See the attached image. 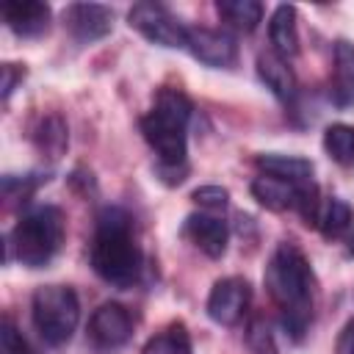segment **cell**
<instances>
[{"label":"cell","instance_id":"cell-1","mask_svg":"<svg viewBox=\"0 0 354 354\" xmlns=\"http://www.w3.org/2000/svg\"><path fill=\"white\" fill-rule=\"evenodd\" d=\"M266 288L282 310V326L293 340H301L313 321V268L304 252L282 241L266 266Z\"/></svg>","mask_w":354,"mask_h":354},{"label":"cell","instance_id":"cell-2","mask_svg":"<svg viewBox=\"0 0 354 354\" xmlns=\"http://www.w3.org/2000/svg\"><path fill=\"white\" fill-rule=\"evenodd\" d=\"M91 268L116 288H130L141 274V249L133 235V216L124 207H102L91 241Z\"/></svg>","mask_w":354,"mask_h":354},{"label":"cell","instance_id":"cell-3","mask_svg":"<svg viewBox=\"0 0 354 354\" xmlns=\"http://www.w3.org/2000/svg\"><path fill=\"white\" fill-rule=\"evenodd\" d=\"M191 100L180 88H160L147 116H141V133L152 152L158 155V166L180 169L188 155V122H191Z\"/></svg>","mask_w":354,"mask_h":354},{"label":"cell","instance_id":"cell-4","mask_svg":"<svg viewBox=\"0 0 354 354\" xmlns=\"http://www.w3.org/2000/svg\"><path fill=\"white\" fill-rule=\"evenodd\" d=\"M64 235H66L64 210L55 205H39L19 216V221L11 230L8 246L14 249V257L22 266L41 268L58 254Z\"/></svg>","mask_w":354,"mask_h":354},{"label":"cell","instance_id":"cell-5","mask_svg":"<svg viewBox=\"0 0 354 354\" xmlns=\"http://www.w3.org/2000/svg\"><path fill=\"white\" fill-rule=\"evenodd\" d=\"M30 315L47 346H64L77 329L80 301L69 285H41L30 299Z\"/></svg>","mask_w":354,"mask_h":354},{"label":"cell","instance_id":"cell-6","mask_svg":"<svg viewBox=\"0 0 354 354\" xmlns=\"http://www.w3.org/2000/svg\"><path fill=\"white\" fill-rule=\"evenodd\" d=\"M130 28H136L147 41L160 47H185V25L160 3H136L127 11Z\"/></svg>","mask_w":354,"mask_h":354},{"label":"cell","instance_id":"cell-7","mask_svg":"<svg viewBox=\"0 0 354 354\" xmlns=\"http://www.w3.org/2000/svg\"><path fill=\"white\" fill-rule=\"evenodd\" d=\"M252 301V288L243 277H224L210 288L207 296V318L218 326H232L243 318L246 307Z\"/></svg>","mask_w":354,"mask_h":354},{"label":"cell","instance_id":"cell-8","mask_svg":"<svg viewBox=\"0 0 354 354\" xmlns=\"http://www.w3.org/2000/svg\"><path fill=\"white\" fill-rule=\"evenodd\" d=\"M185 50L205 66L227 69L238 61V44L227 30L216 28H188L185 30Z\"/></svg>","mask_w":354,"mask_h":354},{"label":"cell","instance_id":"cell-9","mask_svg":"<svg viewBox=\"0 0 354 354\" xmlns=\"http://www.w3.org/2000/svg\"><path fill=\"white\" fill-rule=\"evenodd\" d=\"M130 335H133V318L122 304L105 301L91 313L88 337L94 340L97 348H105V351L119 348L130 340Z\"/></svg>","mask_w":354,"mask_h":354},{"label":"cell","instance_id":"cell-10","mask_svg":"<svg viewBox=\"0 0 354 354\" xmlns=\"http://www.w3.org/2000/svg\"><path fill=\"white\" fill-rule=\"evenodd\" d=\"M64 22L75 41L91 44L113 30V11L100 3H72L64 11Z\"/></svg>","mask_w":354,"mask_h":354},{"label":"cell","instance_id":"cell-11","mask_svg":"<svg viewBox=\"0 0 354 354\" xmlns=\"http://www.w3.org/2000/svg\"><path fill=\"white\" fill-rule=\"evenodd\" d=\"M183 235L196 246L202 249L207 257H221L224 249H227V238H230V230H227V221L218 218V216H210V213H191L183 224Z\"/></svg>","mask_w":354,"mask_h":354},{"label":"cell","instance_id":"cell-12","mask_svg":"<svg viewBox=\"0 0 354 354\" xmlns=\"http://www.w3.org/2000/svg\"><path fill=\"white\" fill-rule=\"evenodd\" d=\"M310 185L313 183H304V185H296V183H288V180H279V177H268V174H260V177H254L252 180V196L263 205V207H268V210H290V207H296L299 210V205H301V199H304V194L310 191Z\"/></svg>","mask_w":354,"mask_h":354},{"label":"cell","instance_id":"cell-13","mask_svg":"<svg viewBox=\"0 0 354 354\" xmlns=\"http://www.w3.org/2000/svg\"><path fill=\"white\" fill-rule=\"evenodd\" d=\"M50 6L47 3H39V0H14V3H6L3 6V19L6 25L22 36V39H36L41 33H47L50 28Z\"/></svg>","mask_w":354,"mask_h":354},{"label":"cell","instance_id":"cell-14","mask_svg":"<svg viewBox=\"0 0 354 354\" xmlns=\"http://www.w3.org/2000/svg\"><path fill=\"white\" fill-rule=\"evenodd\" d=\"M257 77L279 102H290L296 97V75L288 61L279 58L274 50L257 55Z\"/></svg>","mask_w":354,"mask_h":354},{"label":"cell","instance_id":"cell-15","mask_svg":"<svg viewBox=\"0 0 354 354\" xmlns=\"http://www.w3.org/2000/svg\"><path fill=\"white\" fill-rule=\"evenodd\" d=\"M268 39L279 58L290 61L299 53V25H296V8L282 3L274 8L268 19Z\"/></svg>","mask_w":354,"mask_h":354},{"label":"cell","instance_id":"cell-16","mask_svg":"<svg viewBox=\"0 0 354 354\" xmlns=\"http://www.w3.org/2000/svg\"><path fill=\"white\" fill-rule=\"evenodd\" d=\"M257 166H260L263 174L279 177V180H288V183H296V185H304L313 177V163L301 155L263 152V155H257Z\"/></svg>","mask_w":354,"mask_h":354},{"label":"cell","instance_id":"cell-17","mask_svg":"<svg viewBox=\"0 0 354 354\" xmlns=\"http://www.w3.org/2000/svg\"><path fill=\"white\" fill-rule=\"evenodd\" d=\"M33 144L36 149L50 158V160H58L66 147H69V130H66V122L58 116V113H47L39 119V124L33 127Z\"/></svg>","mask_w":354,"mask_h":354},{"label":"cell","instance_id":"cell-18","mask_svg":"<svg viewBox=\"0 0 354 354\" xmlns=\"http://www.w3.org/2000/svg\"><path fill=\"white\" fill-rule=\"evenodd\" d=\"M335 102L340 108L354 105V44L337 41L335 44V83H332Z\"/></svg>","mask_w":354,"mask_h":354},{"label":"cell","instance_id":"cell-19","mask_svg":"<svg viewBox=\"0 0 354 354\" xmlns=\"http://www.w3.org/2000/svg\"><path fill=\"white\" fill-rule=\"evenodd\" d=\"M216 11L243 33H252L263 22V6L257 0H218Z\"/></svg>","mask_w":354,"mask_h":354},{"label":"cell","instance_id":"cell-20","mask_svg":"<svg viewBox=\"0 0 354 354\" xmlns=\"http://www.w3.org/2000/svg\"><path fill=\"white\" fill-rule=\"evenodd\" d=\"M144 354H191V335L183 321L169 324L163 332L149 337L144 346Z\"/></svg>","mask_w":354,"mask_h":354},{"label":"cell","instance_id":"cell-21","mask_svg":"<svg viewBox=\"0 0 354 354\" xmlns=\"http://www.w3.org/2000/svg\"><path fill=\"white\" fill-rule=\"evenodd\" d=\"M324 149L335 163H354V124L335 122L324 130Z\"/></svg>","mask_w":354,"mask_h":354},{"label":"cell","instance_id":"cell-22","mask_svg":"<svg viewBox=\"0 0 354 354\" xmlns=\"http://www.w3.org/2000/svg\"><path fill=\"white\" fill-rule=\"evenodd\" d=\"M351 221H354L351 207H348L343 199L329 196V199L321 205V210H318V221H315V224L321 227V232H324L326 238H335V235L346 232V230L351 227Z\"/></svg>","mask_w":354,"mask_h":354},{"label":"cell","instance_id":"cell-23","mask_svg":"<svg viewBox=\"0 0 354 354\" xmlns=\"http://www.w3.org/2000/svg\"><path fill=\"white\" fill-rule=\"evenodd\" d=\"M41 180L47 183V177H39V174H25V177H14V174H6L3 177V196L8 199V202H25L39 185H41Z\"/></svg>","mask_w":354,"mask_h":354},{"label":"cell","instance_id":"cell-24","mask_svg":"<svg viewBox=\"0 0 354 354\" xmlns=\"http://www.w3.org/2000/svg\"><path fill=\"white\" fill-rule=\"evenodd\" d=\"M246 346L254 354H279L277 343H274V335H271V329H268V324L263 318H252L249 321V326H246Z\"/></svg>","mask_w":354,"mask_h":354},{"label":"cell","instance_id":"cell-25","mask_svg":"<svg viewBox=\"0 0 354 354\" xmlns=\"http://www.w3.org/2000/svg\"><path fill=\"white\" fill-rule=\"evenodd\" d=\"M194 205H199L202 210H224L230 202V191L221 185H199L191 191Z\"/></svg>","mask_w":354,"mask_h":354},{"label":"cell","instance_id":"cell-26","mask_svg":"<svg viewBox=\"0 0 354 354\" xmlns=\"http://www.w3.org/2000/svg\"><path fill=\"white\" fill-rule=\"evenodd\" d=\"M0 354H33L22 332H17V326H11L8 321L0 329Z\"/></svg>","mask_w":354,"mask_h":354},{"label":"cell","instance_id":"cell-27","mask_svg":"<svg viewBox=\"0 0 354 354\" xmlns=\"http://www.w3.org/2000/svg\"><path fill=\"white\" fill-rule=\"evenodd\" d=\"M0 75H3V80H0V94H3V100H8L11 91L17 88V83H22L25 66H19V64H3V66H0Z\"/></svg>","mask_w":354,"mask_h":354},{"label":"cell","instance_id":"cell-28","mask_svg":"<svg viewBox=\"0 0 354 354\" xmlns=\"http://www.w3.org/2000/svg\"><path fill=\"white\" fill-rule=\"evenodd\" d=\"M337 354H354V321L346 324V329L337 340Z\"/></svg>","mask_w":354,"mask_h":354},{"label":"cell","instance_id":"cell-29","mask_svg":"<svg viewBox=\"0 0 354 354\" xmlns=\"http://www.w3.org/2000/svg\"><path fill=\"white\" fill-rule=\"evenodd\" d=\"M348 252L354 254V235H351V241H348Z\"/></svg>","mask_w":354,"mask_h":354}]
</instances>
